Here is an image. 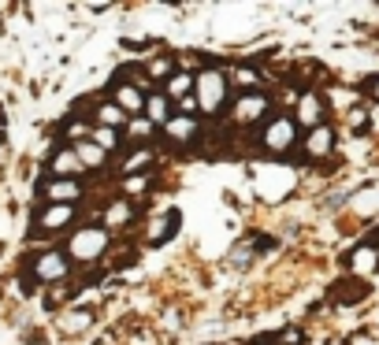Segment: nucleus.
<instances>
[{
  "label": "nucleus",
  "instance_id": "nucleus-9",
  "mask_svg": "<svg viewBox=\"0 0 379 345\" xmlns=\"http://www.w3.org/2000/svg\"><path fill=\"white\" fill-rule=\"evenodd\" d=\"M164 126H168V134L175 137V142H190V137L197 134V123H193L190 115H175V119H168Z\"/></svg>",
  "mask_w": 379,
  "mask_h": 345
},
{
  "label": "nucleus",
  "instance_id": "nucleus-11",
  "mask_svg": "<svg viewBox=\"0 0 379 345\" xmlns=\"http://www.w3.org/2000/svg\"><path fill=\"white\" fill-rule=\"evenodd\" d=\"M350 264H353V271H372V267L379 264V249L376 245H361V249L350 256Z\"/></svg>",
  "mask_w": 379,
  "mask_h": 345
},
{
  "label": "nucleus",
  "instance_id": "nucleus-16",
  "mask_svg": "<svg viewBox=\"0 0 379 345\" xmlns=\"http://www.w3.org/2000/svg\"><path fill=\"white\" fill-rule=\"evenodd\" d=\"M115 93H119V104L131 108V112L145 104V101H142V93H138V85H115Z\"/></svg>",
  "mask_w": 379,
  "mask_h": 345
},
{
  "label": "nucleus",
  "instance_id": "nucleus-25",
  "mask_svg": "<svg viewBox=\"0 0 379 345\" xmlns=\"http://www.w3.org/2000/svg\"><path fill=\"white\" fill-rule=\"evenodd\" d=\"M131 131H134V134H149V131H153V123H149V119H145V123H142V119H138V123L131 126Z\"/></svg>",
  "mask_w": 379,
  "mask_h": 345
},
{
  "label": "nucleus",
  "instance_id": "nucleus-21",
  "mask_svg": "<svg viewBox=\"0 0 379 345\" xmlns=\"http://www.w3.org/2000/svg\"><path fill=\"white\" fill-rule=\"evenodd\" d=\"M131 219V208L127 204H115V208H108V223H127Z\"/></svg>",
  "mask_w": 379,
  "mask_h": 345
},
{
  "label": "nucleus",
  "instance_id": "nucleus-3",
  "mask_svg": "<svg viewBox=\"0 0 379 345\" xmlns=\"http://www.w3.org/2000/svg\"><path fill=\"white\" fill-rule=\"evenodd\" d=\"M268 115V96L264 93H245L234 101V119L238 123H257Z\"/></svg>",
  "mask_w": 379,
  "mask_h": 345
},
{
  "label": "nucleus",
  "instance_id": "nucleus-13",
  "mask_svg": "<svg viewBox=\"0 0 379 345\" xmlns=\"http://www.w3.org/2000/svg\"><path fill=\"white\" fill-rule=\"evenodd\" d=\"M97 119H101V126H108V131H115V126L127 123V112L119 104H101L97 108Z\"/></svg>",
  "mask_w": 379,
  "mask_h": 345
},
{
  "label": "nucleus",
  "instance_id": "nucleus-6",
  "mask_svg": "<svg viewBox=\"0 0 379 345\" xmlns=\"http://www.w3.org/2000/svg\"><path fill=\"white\" fill-rule=\"evenodd\" d=\"M331 145H334L331 126H312V134H309V142H305V153L309 156H328Z\"/></svg>",
  "mask_w": 379,
  "mask_h": 345
},
{
  "label": "nucleus",
  "instance_id": "nucleus-20",
  "mask_svg": "<svg viewBox=\"0 0 379 345\" xmlns=\"http://www.w3.org/2000/svg\"><path fill=\"white\" fill-rule=\"evenodd\" d=\"M234 82H242V85H249V90H253V85H261V74L249 71V67H234Z\"/></svg>",
  "mask_w": 379,
  "mask_h": 345
},
{
  "label": "nucleus",
  "instance_id": "nucleus-15",
  "mask_svg": "<svg viewBox=\"0 0 379 345\" xmlns=\"http://www.w3.org/2000/svg\"><path fill=\"white\" fill-rule=\"evenodd\" d=\"M52 167H56V175H74V171H79V156H74V149H63V153L52 160Z\"/></svg>",
  "mask_w": 379,
  "mask_h": 345
},
{
  "label": "nucleus",
  "instance_id": "nucleus-26",
  "mask_svg": "<svg viewBox=\"0 0 379 345\" xmlns=\"http://www.w3.org/2000/svg\"><path fill=\"white\" fill-rule=\"evenodd\" d=\"M171 71V60H160V63H153V74H168Z\"/></svg>",
  "mask_w": 379,
  "mask_h": 345
},
{
  "label": "nucleus",
  "instance_id": "nucleus-2",
  "mask_svg": "<svg viewBox=\"0 0 379 345\" xmlns=\"http://www.w3.org/2000/svg\"><path fill=\"white\" fill-rule=\"evenodd\" d=\"M294 137H298L294 119H287V115H275V119L268 123V131H264V145L272 149V153H287V149L294 145Z\"/></svg>",
  "mask_w": 379,
  "mask_h": 345
},
{
  "label": "nucleus",
  "instance_id": "nucleus-24",
  "mask_svg": "<svg viewBox=\"0 0 379 345\" xmlns=\"http://www.w3.org/2000/svg\"><path fill=\"white\" fill-rule=\"evenodd\" d=\"M82 327H90V316H71L67 319V330H82Z\"/></svg>",
  "mask_w": 379,
  "mask_h": 345
},
{
  "label": "nucleus",
  "instance_id": "nucleus-22",
  "mask_svg": "<svg viewBox=\"0 0 379 345\" xmlns=\"http://www.w3.org/2000/svg\"><path fill=\"white\" fill-rule=\"evenodd\" d=\"M364 294H361V286H342V301L346 305H353V301H361Z\"/></svg>",
  "mask_w": 379,
  "mask_h": 345
},
{
  "label": "nucleus",
  "instance_id": "nucleus-18",
  "mask_svg": "<svg viewBox=\"0 0 379 345\" xmlns=\"http://www.w3.org/2000/svg\"><path fill=\"white\" fill-rule=\"evenodd\" d=\"M190 85H193L190 74H171V78H168V96H186Z\"/></svg>",
  "mask_w": 379,
  "mask_h": 345
},
{
  "label": "nucleus",
  "instance_id": "nucleus-23",
  "mask_svg": "<svg viewBox=\"0 0 379 345\" xmlns=\"http://www.w3.org/2000/svg\"><path fill=\"white\" fill-rule=\"evenodd\" d=\"M145 164H149V153H134L131 160H127L123 171H134V167H145Z\"/></svg>",
  "mask_w": 379,
  "mask_h": 345
},
{
  "label": "nucleus",
  "instance_id": "nucleus-27",
  "mask_svg": "<svg viewBox=\"0 0 379 345\" xmlns=\"http://www.w3.org/2000/svg\"><path fill=\"white\" fill-rule=\"evenodd\" d=\"M67 134H71V137H79V134H86V123H71V126H67Z\"/></svg>",
  "mask_w": 379,
  "mask_h": 345
},
{
  "label": "nucleus",
  "instance_id": "nucleus-1",
  "mask_svg": "<svg viewBox=\"0 0 379 345\" xmlns=\"http://www.w3.org/2000/svg\"><path fill=\"white\" fill-rule=\"evenodd\" d=\"M197 93H201V108L204 112H220V104H223V96H227V82H223V74L220 71H204V74H197Z\"/></svg>",
  "mask_w": 379,
  "mask_h": 345
},
{
  "label": "nucleus",
  "instance_id": "nucleus-14",
  "mask_svg": "<svg viewBox=\"0 0 379 345\" xmlns=\"http://www.w3.org/2000/svg\"><path fill=\"white\" fill-rule=\"evenodd\" d=\"M145 112H149V123H160L164 126L171 115H168V96H149L145 101Z\"/></svg>",
  "mask_w": 379,
  "mask_h": 345
},
{
  "label": "nucleus",
  "instance_id": "nucleus-4",
  "mask_svg": "<svg viewBox=\"0 0 379 345\" xmlns=\"http://www.w3.org/2000/svg\"><path fill=\"white\" fill-rule=\"evenodd\" d=\"M34 275L41 278V283H52V278H63V275H67V256H63L60 249L45 253V256H41V260L34 264Z\"/></svg>",
  "mask_w": 379,
  "mask_h": 345
},
{
  "label": "nucleus",
  "instance_id": "nucleus-8",
  "mask_svg": "<svg viewBox=\"0 0 379 345\" xmlns=\"http://www.w3.org/2000/svg\"><path fill=\"white\" fill-rule=\"evenodd\" d=\"M320 115H323V104L316 93H305L301 96V108H298V119L305 126H320Z\"/></svg>",
  "mask_w": 379,
  "mask_h": 345
},
{
  "label": "nucleus",
  "instance_id": "nucleus-7",
  "mask_svg": "<svg viewBox=\"0 0 379 345\" xmlns=\"http://www.w3.org/2000/svg\"><path fill=\"white\" fill-rule=\"evenodd\" d=\"M104 242H108V238H104L101 230H86V234H79V238H74L71 249L79 253V256H97V253L104 249Z\"/></svg>",
  "mask_w": 379,
  "mask_h": 345
},
{
  "label": "nucleus",
  "instance_id": "nucleus-19",
  "mask_svg": "<svg viewBox=\"0 0 379 345\" xmlns=\"http://www.w3.org/2000/svg\"><path fill=\"white\" fill-rule=\"evenodd\" d=\"M93 142H97V149H101V153H108V149H115L119 134H115V131H108V126H101V131L93 134Z\"/></svg>",
  "mask_w": 379,
  "mask_h": 345
},
{
  "label": "nucleus",
  "instance_id": "nucleus-17",
  "mask_svg": "<svg viewBox=\"0 0 379 345\" xmlns=\"http://www.w3.org/2000/svg\"><path fill=\"white\" fill-rule=\"evenodd\" d=\"M74 156H79V164H86V167H97L104 160V153L97 145H79V149H74Z\"/></svg>",
  "mask_w": 379,
  "mask_h": 345
},
{
  "label": "nucleus",
  "instance_id": "nucleus-29",
  "mask_svg": "<svg viewBox=\"0 0 379 345\" xmlns=\"http://www.w3.org/2000/svg\"><path fill=\"white\" fill-rule=\"evenodd\" d=\"M4 156H8V153H4V142H0V164H4Z\"/></svg>",
  "mask_w": 379,
  "mask_h": 345
},
{
  "label": "nucleus",
  "instance_id": "nucleus-28",
  "mask_svg": "<svg viewBox=\"0 0 379 345\" xmlns=\"http://www.w3.org/2000/svg\"><path fill=\"white\" fill-rule=\"evenodd\" d=\"M364 90H368V93H372L376 101H379V78H372V82H364Z\"/></svg>",
  "mask_w": 379,
  "mask_h": 345
},
{
  "label": "nucleus",
  "instance_id": "nucleus-5",
  "mask_svg": "<svg viewBox=\"0 0 379 345\" xmlns=\"http://www.w3.org/2000/svg\"><path fill=\"white\" fill-rule=\"evenodd\" d=\"M45 197L56 201V204H67V201H79L82 197V186L74 178H52L45 186Z\"/></svg>",
  "mask_w": 379,
  "mask_h": 345
},
{
  "label": "nucleus",
  "instance_id": "nucleus-10",
  "mask_svg": "<svg viewBox=\"0 0 379 345\" xmlns=\"http://www.w3.org/2000/svg\"><path fill=\"white\" fill-rule=\"evenodd\" d=\"M71 215H74V208H71V204H49V208L45 212H41V226H63V223H67L71 219Z\"/></svg>",
  "mask_w": 379,
  "mask_h": 345
},
{
  "label": "nucleus",
  "instance_id": "nucleus-12",
  "mask_svg": "<svg viewBox=\"0 0 379 345\" xmlns=\"http://www.w3.org/2000/svg\"><path fill=\"white\" fill-rule=\"evenodd\" d=\"M175 230H179V212H168L164 219H160V223L153 226V238H149V242H153V245H164Z\"/></svg>",
  "mask_w": 379,
  "mask_h": 345
}]
</instances>
